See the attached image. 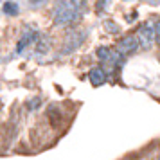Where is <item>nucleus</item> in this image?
<instances>
[{"label": "nucleus", "mask_w": 160, "mask_h": 160, "mask_svg": "<svg viewBox=\"0 0 160 160\" xmlns=\"http://www.w3.org/2000/svg\"><path fill=\"white\" fill-rule=\"evenodd\" d=\"M81 8H83L81 2H61V4H58V8L54 11V22L58 25H67V23L78 20Z\"/></svg>", "instance_id": "nucleus-1"}, {"label": "nucleus", "mask_w": 160, "mask_h": 160, "mask_svg": "<svg viewBox=\"0 0 160 160\" xmlns=\"http://www.w3.org/2000/svg\"><path fill=\"white\" fill-rule=\"evenodd\" d=\"M137 40H138V43L142 45L144 49L151 47L153 40H155V25L149 23V22L142 23L140 29H138V32H137Z\"/></svg>", "instance_id": "nucleus-2"}, {"label": "nucleus", "mask_w": 160, "mask_h": 160, "mask_svg": "<svg viewBox=\"0 0 160 160\" xmlns=\"http://www.w3.org/2000/svg\"><path fill=\"white\" fill-rule=\"evenodd\" d=\"M137 47H138L137 36H124L122 40L119 42V45H117V51H119V54H130V52H133Z\"/></svg>", "instance_id": "nucleus-3"}, {"label": "nucleus", "mask_w": 160, "mask_h": 160, "mask_svg": "<svg viewBox=\"0 0 160 160\" xmlns=\"http://www.w3.org/2000/svg\"><path fill=\"white\" fill-rule=\"evenodd\" d=\"M88 79H90V83H92L94 87H101L102 83L106 81V74H104V70H102V68L95 67V68H92V70H90V74H88Z\"/></svg>", "instance_id": "nucleus-4"}, {"label": "nucleus", "mask_w": 160, "mask_h": 160, "mask_svg": "<svg viewBox=\"0 0 160 160\" xmlns=\"http://www.w3.org/2000/svg\"><path fill=\"white\" fill-rule=\"evenodd\" d=\"M97 56H99V59H102V61H110V63H113L115 58H119L117 54H113V52L110 51L108 47H99V49H97Z\"/></svg>", "instance_id": "nucleus-5"}, {"label": "nucleus", "mask_w": 160, "mask_h": 160, "mask_svg": "<svg viewBox=\"0 0 160 160\" xmlns=\"http://www.w3.org/2000/svg\"><path fill=\"white\" fill-rule=\"evenodd\" d=\"M4 11H6L8 15H16V13H18V6H16V4H11V2H6V4H4Z\"/></svg>", "instance_id": "nucleus-6"}, {"label": "nucleus", "mask_w": 160, "mask_h": 160, "mask_svg": "<svg viewBox=\"0 0 160 160\" xmlns=\"http://www.w3.org/2000/svg\"><path fill=\"white\" fill-rule=\"evenodd\" d=\"M155 38H157V42L160 45V22H157V25H155Z\"/></svg>", "instance_id": "nucleus-7"}]
</instances>
